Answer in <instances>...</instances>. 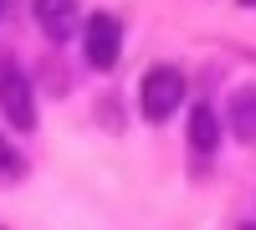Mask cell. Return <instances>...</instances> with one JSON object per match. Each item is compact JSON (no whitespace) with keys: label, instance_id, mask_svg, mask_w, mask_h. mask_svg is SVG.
<instances>
[{"label":"cell","instance_id":"cell-11","mask_svg":"<svg viewBox=\"0 0 256 230\" xmlns=\"http://www.w3.org/2000/svg\"><path fill=\"white\" fill-rule=\"evenodd\" d=\"M0 230H6V225H0Z\"/></svg>","mask_w":256,"mask_h":230},{"label":"cell","instance_id":"cell-9","mask_svg":"<svg viewBox=\"0 0 256 230\" xmlns=\"http://www.w3.org/2000/svg\"><path fill=\"white\" fill-rule=\"evenodd\" d=\"M0 15H6V0H0Z\"/></svg>","mask_w":256,"mask_h":230},{"label":"cell","instance_id":"cell-10","mask_svg":"<svg viewBox=\"0 0 256 230\" xmlns=\"http://www.w3.org/2000/svg\"><path fill=\"white\" fill-rule=\"evenodd\" d=\"M241 230H256V225H241Z\"/></svg>","mask_w":256,"mask_h":230},{"label":"cell","instance_id":"cell-5","mask_svg":"<svg viewBox=\"0 0 256 230\" xmlns=\"http://www.w3.org/2000/svg\"><path fill=\"white\" fill-rule=\"evenodd\" d=\"M190 149L200 159H216V149H220V113L210 108V102H195V108H190Z\"/></svg>","mask_w":256,"mask_h":230},{"label":"cell","instance_id":"cell-3","mask_svg":"<svg viewBox=\"0 0 256 230\" xmlns=\"http://www.w3.org/2000/svg\"><path fill=\"white\" fill-rule=\"evenodd\" d=\"M82 51H88V67H98V72L118 67V51H123V26H118V15H108V10L88 15V26H82Z\"/></svg>","mask_w":256,"mask_h":230},{"label":"cell","instance_id":"cell-6","mask_svg":"<svg viewBox=\"0 0 256 230\" xmlns=\"http://www.w3.org/2000/svg\"><path fill=\"white\" fill-rule=\"evenodd\" d=\"M230 128H236V138H256V87H241L236 97H230Z\"/></svg>","mask_w":256,"mask_h":230},{"label":"cell","instance_id":"cell-2","mask_svg":"<svg viewBox=\"0 0 256 230\" xmlns=\"http://www.w3.org/2000/svg\"><path fill=\"white\" fill-rule=\"evenodd\" d=\"M0 113L20 133L36 128V97H31V82H26V72L16 61H0Z\"/></svg>","mask_w":256,"mask_h":230},{"label":"cell","instance_id":"cell-1","mask_svg":"<svg viewBox=\"0 0 256 230\" xmlns=\"http://www.w3.org/2000/svg\"><path fill=\"white\" fill-rule=\"evenodd\" d=\"M138 102H144V118H148V123L174 118V108L184 102V72H180V67H148Z\"/></svg>","mask_w":256,"mask_h":230},{"label":"cell","instance_id":"cell-4","mask_svg":"<svg viewBox=\"0 0 256 230\" xmlns=\"http://www.w3.org/2000/svg\"><path fill=\"white\" fill-rule=\"evenodd\" d=\"M31 10H36V20H41V31H46L52 41H67V36H77V0H31Z\"/></svg>","mask_w":256,"mask_h":230},{"label":"cell","instance_id":"cell-7","mask_svg":"<svg viewBox=\"0 0 256 230\" xmlns=\"http://www.w3.org/2000/svg\"><path fill=\"white\" fill-rule=\"evenodd\" d=\"M0 174H6V179H16V174H20V154L6 143V133H0Z\"/></svg>","mask_w":256,"mask_h":230},{"label":"cell","instance_id":"cell-8","mask_svg":"<svg viewBox=\"0 0 256 230\" xmlns=\"http://www.w3.org/2000/svg\"><path fill=\"white\" fill-rule=\"evenodd\" d=\"M241 5H246V10H256V0H241Z\"/></svg>","mask_w":256,"mask_h":230}]
</instances>
